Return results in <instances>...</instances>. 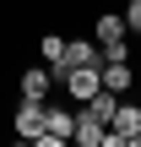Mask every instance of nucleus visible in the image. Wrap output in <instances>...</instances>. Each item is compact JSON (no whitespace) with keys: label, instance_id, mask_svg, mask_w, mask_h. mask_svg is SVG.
<instances>
[{"label":"nucleus","instance_id":"nucleus-4","mask_svg":"<svg viewBox=\"0 0 141 147\" xmlns=\"http://www.w3.org/2000/svg\"><path fill=\"white\" fill-rule=\"evenodd\" d=\"M103 136H109V125H103V120L82 104V109H76V131H71V142H82V147H103Z\"/></svg>","mask_w":141,"mask_h":147},{"label":"nucleus","instance_id":"nucleus-8","mask_svg":"<svg viewBox=\"0 0 141 147\" xmlns=\"http://www.w3.org/2000/svg\"><path fill=\"white\" fill-rule=\"evenodd\" d=\"M38 55H43L49 71H60V60H65V33H43V38H38Z\"/></svg>","mask_w":141,"mask_h":147},{"label":"nucleus","instance_id":"nucleus-1","mask_svg":"<svg viewBox=\"0 0 141 147\" xmlns=\"http://www.w3.org/2000/svg\"><path fill=\"white\" fill-rule=\"evenodd\" d=\"M71 131H76V115L43 98V131H38L33 142H38V147H65V142H71Z\"/></svg>","mask_w":141,"mask_h":147},{"label":"nucleus","instance_id":"nucleus-10","mask_svg":"<svg viewBox=\"0 0 141 147\" xmlns=\"http://www.w3.org/2000/svg\"><path fill=\"white\" fill-rule=\"evenodd\" d=\"M98 55H103V60H130V38H120V44H98Z\"/></svg>","mask_w":141,"mask_h":147},{"label":"nucleus","instance_id":"nucleus-7","mask_svg":"<svg viewBox=\"0 0 141 147\" xmlns=\"http://www.w3.org/2000/svg\"><path fill=\"white\" fill-rule=\"evenodd\" d=\"M98 71H103V87H109V93H125V87H136V65H130V60H103Z\"/></svg>","mask_w":141,"mask_h":147},{"label":"nucleus","instance_id":"nucleus-3","mask_svg":"<svg viewBox=\"0 0 141 147\" xmlns=\"http://www.w3.org/2000/svg\"><path fill=\"white\" fill-rule=\"evenodd\" d=\"M49 93H54V71L49 65H27L16 76V98H49Z\"/></svg>","mask_w":141,"mask_h":147},{"label":"nucleus","instance_id":"nucleus-2","mask_svg":"<svg viewBox=\"0 0 141 147\" xmlns=\"http://www.w3.org/2000/svg\"><path fill=\"white\" fill-rule=\"evenodd\" d=\"M11 131H16V142H33V136L43 131V98H16V109H11Z\"/></svg>","mask_w":141,"mask_h":147},{"label":"nucleus","instance_id":"nucleus-6","mask_svg":"<svg viewBox=\"0 0 141 147\" xmlns=\"http://www.w3.org/2000/svg\"><path fill=\"white\" fill-rule=\"evenodd\" d=\"M65 65H103V55H98V44L92 38H65V60H60V71ZM54 71V76H60Z\"/></svg>","mask_w":141,"mask_h":147},{"label":"nucleus","instance_id":"nucleus-5","mask_svg":"<svg viewBox=\"0 0 141 147\" xmlns=\"http://www.w3.org/2000/svg\"><path fill=\"white\" fill-rule=\"evenodd\" d=\"M120 38H130L125 33V16L120 11H98L92 16V44H120Z\"/></svg>","mask_w":141,"mask_h":147},{"label":"nucleus","instance_id":"nucleus-9","mask_svg":"<svg viewBox=\"0 0 141 147\" xmlns=\"http://www.w3.org/2000/svg\"><path fill=\"white\" fill-rule=\"evenodd\" d=\"M120 16H125V33L136 38V33H141V0H125V11H120Z\"/></svg>","mask_w":141,"mask_h":147}]
</instances>
